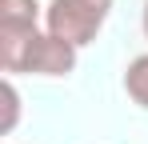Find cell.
<instances>
[{"instance_id": "6da1fadb", "label": "cell", "mask_w": 148, "mask_h": 144, "mask_svg": "<svg viewBox=\"0 0 148 144\" xmlns=\"http://www.w3.org/2000/svg\"><path fill=\"white\" fill-rule=\"evenodd\" d=\"M80 48L52 36L48 28H0V68L8 76H68Z\"/></svg>"}, {"instance_id": "7a4b0ae2", "label": "cell", "mask_w": 148, "mask_h": 144, "mask_svg": "<svg viewBox=\"0 0 148 144\" xmlns=\"http://www.w3.org/2000/svg\"><path fill=\"white\" fill-rule=\"evenodd\" d=\"M116 0H48L44 8V28L52 36L68 40V44L84 48L100 36V28L112 16Z\"/></svg>"}, {"instance_id": "277c9868", "label": "cell", "mask_w": 148, "mask_h": 144, "mask_svg": "<svg viewBox=\"0 0 148 144\" xmlns=\"http://www.w3.org/2000/svg\"><path fill=\"white\" fill-rule=\"evenodd\" d=\"M124 92L132 96V104L148 108V52L136 56V60L124 68Z\"/></svg>"}, {"instance_id": "3957f363", "label": "cell", "mask_w": 148, "mask_h": 144, "mask_svg": "<svg viewBox=\"0 0 148 144\" xmlns=\"http://www.w3.org/2000/svg\"><path fill=\"white\" fill-rule=\"evenodd\" d=\"M44 8L36 0H0V28H36Z\"/></svg>"}, {"instance_id": "8992f818", "label": "cell", "mask_w": 148, "mask_h": 144, "mask_svg": "<svg viewBox=\"0 0 148 144\" xmlns=\"http://www.w3.org/2000/svg\"><path fill=\"white\" fill-rule=\"evenodd\" d=\"M144 36H148V0H144Z\"/></svg>"}, {"instance_id": "5b68a950", "label": "cell", "mask_w": 148, "mask_h": 144, "mask_svg": "<svg viewBox=\"0 0 148 144\" xmlns=\"http://www.w3.org/2000/svg\"><path fill=\"white\" fill-rule=\"evenodd\" d=\"M16 120H20V92H16L12 76H4V124H0V132L8 136L16 128Z\"/></svg>"}]
</instances>
